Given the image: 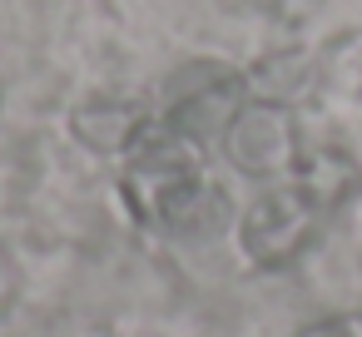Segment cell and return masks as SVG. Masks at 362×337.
Instances as JSON below:
<instances>
[{
  "label": "cell",
  "instance_id": "obj_1",
  "mask_svg": "<svg viewBox=\"0 0 362 337\" xmlns=\"http://www.w3.org/2000/svg\"><path fill=\"white\" fill-rule=\"evenodd\" d=\"M119 194L129 218L154 233H194L204 213L218 208V189L204 179V149L174 134L159 114L149 134L124 154Z\"/></svg>",
  "mask_w": 362,
  "mask_h": 337
},
{
  "label": "cell",
  "instance_id": "obj_2",
  "mask_svg": "<svg viewBox=\"0 0 362 337\" xmlns=\"http://www.w3.org/2000/svg\"><path fill=\"white\" fill-rule=\"evenodd\" d=\"M248 95H253V90H248V75H243V70H233V65H223V60H194V65H179V70L169 75L159 119H164L174 134L194 139L199 149H209V144L223 139L228 119L243 110Z\"/></svg>",
  "mask_w": 362,
  "mask_h": 337
},
{
  "label": "cell",
  "instance_id": "obj_3",
  "mask_svg": "<svg viewBox=\"0 0 362 337\" xmlns=\"http://www.w3.org/2000/svg\"><path fill=\"white\" fill-rule=\"evenodd\" d=\"M322 218L327 213L288 179L278 189L258 194L243 208V218H238V248H243V258L253 268H268V273L273 268H288V263H298L317 243Z\"/></svg>",
  "mask_w": 362,
  "mask_h": 337
},
{
  "label": "cell",
  "instance_id": "obj_4",
  "mask_svg": "<svg viewBox=\"0 0 362 337\" xmlns=\"http://www.w3.org/2000/svg\"><path fill=\"white\" fill-rule=\"evenodd\" d=\"M218 154L243 179H288L298 154H303V129H298L293 105L268 100V95H248L243 110L228 119Z\"/></svg>",
  "mask_w": 362,
  "mask_h": 337
},
{
  "label": "cell",
  "instance_id": "obj_5",
  "mask_svg": "<svg viewBox=\"0 0 362 337\" xmlns=\"http://www.w3.org/2000/svg\"><path fill=\"white\" fill-rule=\"evenodd\" d=\"M154 114L139 110L134 100H115V95H95V100H80L70 110V134L90 149V154H129L144 134H149Z\"/></svg>",
  "mask_w": 362,
  "mask_h": 337
},
{
  "label": "cell",
  "instance_id": "obj_6",
  "mask_svg": "<svg viewBox=\"0 0 362 337\" xmlns=\"http://www.w3.org/2000/svg\"><path fill=\"white\" fill-rule=\"evenodd\" d=\"M322 213H337L342 203H352L362 194V164L342 149V144H303L293 174H288Z\"/></svg>",
  "mask_w": 362,
  "mask_h": 337
},
{
  "label": "cell",
  "instance_id": "obj_7",
  "mask_svg": "<svg viewBox=\"0 0 362 337\" xmlns=\"http://www.w3.org/2000/svg\"><path fill=\"white\" fill-rule=\"evenodd\" d=\"M317 85V60L308 50H278L268 60H258V70H248V90L293 105L298 95H308Z\"/></svg>",
  "mask_w": 362,
  "mask_h": 337
},
{
  "label": "cell",
  "instance_id": "obj_8",
  "mask_svg": "<svg viewBox=\"0 0 362 337\" xmlns=\"http://www.w3.org/2000/svg\"><path fill=\"white\" fill-rule=\"evenodd\" d=\"M322 6H327V0H258V11H263L268 20L288 25V30H303Z\"/></svg>",
  "mask_w": 362,
  "mask_h": 337
},
{
  "label": "cell",
  "instance_id": "obj_9",
  "mask_svg": "<svg viewBox=\"0 0 362 337\" xmlns=\"http://www.w3.org/2000/svg\"><path fill=\"white\" fill-rule=\"evenodd\" d=\"M298 337H362V312H322L303 322Z\"/></svg>",
  "mask_w": 362,
  "mask_h": 337
},
{
  "label": "cell",
  "instance_id": "obj_10",
  "mask_svg": "<svg viewBox=\"0 0 362 337\" xmlns=\"http://www.w3.org/2000/svg\"><path fill=\"white\" fill-rule=\"evenodd\" d=\"M16 297H21V263L11 258L6 243H0V317L16 307Z\"/></svg>",
  "mask_w": 362,
  "mask_h": 337
}]
</instances>
